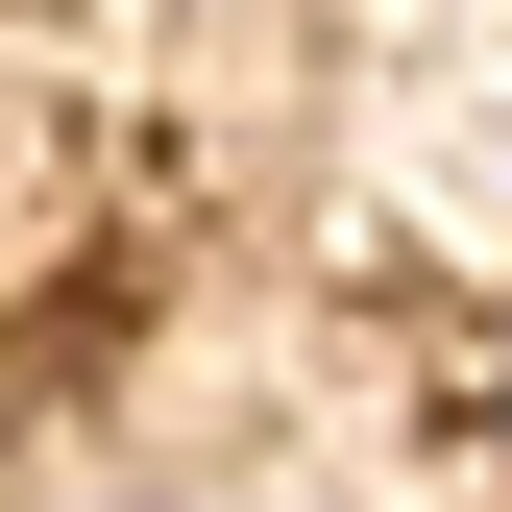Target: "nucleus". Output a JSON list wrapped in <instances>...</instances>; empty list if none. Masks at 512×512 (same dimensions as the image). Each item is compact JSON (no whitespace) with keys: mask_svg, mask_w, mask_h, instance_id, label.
<instances>
[{"mask_svg":"<svg viewBox=\"0 0 512 512\" xmlns=\"http://www.w3.org/2000/svg\"><path fill=\"white\" fill-rule=\"evenodd\" d=\"M488 415H512V293H488Z\"/></svg>","mask_w":512,"mask_h":512,"instance_id":"obj_1","label":"nucleus"},{"mask_svg":"<svg viewBox=\"0 0 512 512\" xmlns=\"http://www.w3.org/2000/svg\"><path fill=\"white\" fill-rule=\"evenodd\" d=\"M122 512H196V488H122Z\"/></svg>","mask_w":512,"mask_h":512,"instance_id":"obj_2","label":"nucleus"}]
</instances>
